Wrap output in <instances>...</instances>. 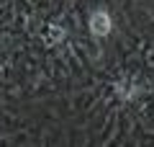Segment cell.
I'll return each instance as SVG.
<instances>
[{"label":"cell","mask_w":154,"mask_h":147,"mask_svg":"<svg viewBox=\"0 0 154 147\" xmlns=\"http://www.w3.org/2000/svg\"><path fill=\"white\" fill-rule=\"evenodd\" d=\"M90 31L95 36H108L110 34V16L105 11H95L90 16Z\"/></svg>","instance_id":"6da1fadb"}]
</instances>
